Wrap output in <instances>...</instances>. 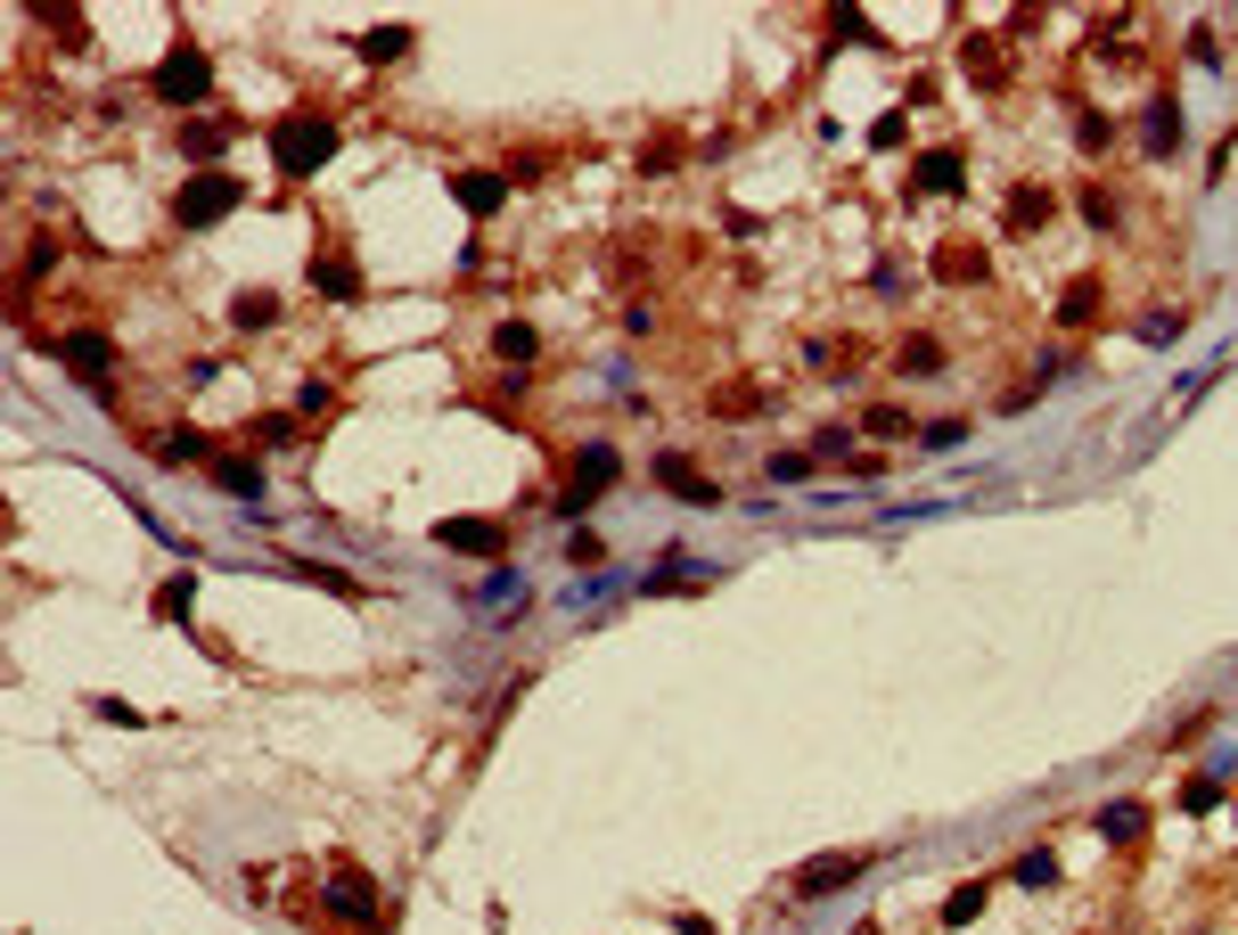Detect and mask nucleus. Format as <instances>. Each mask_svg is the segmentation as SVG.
<instances>
[{"instance_id": "2", "label": "nucleus", "mask_w": 1238, "mask_h": 935, "mask_svg": "<svg viewBox=\"0 0 1238 935\" xmlns=\"http://www.w3.org/2000/svg\"><path fill=\"white\" fill-rule=\"evenodd\" d=\"M205 91H214V58H205V50H189V41H181V50H173V58L156 67V99H173V108H197Z\"/></svg>"}, {"instance_id": "12", "label": "nucleus", "mask_w": 1238, "mask_h": 935, "mask_svg": "<svg viewBox=\"0 0 1238 935\" xmlns=\"http://www.w3.org/2000/svg\"><path fill=\"white\" fill-rule=\"evenodd\" d=\"M1051 214H1058L1051 190H1034V181H1025V190H1009V231H1042Z\"/></svg>"}, {"instance_id": "30", "label": "nucleus", "mask_w": 1238, "mask_h": 935, "mask_svg": "<svg viewBox=\"0 0 1238 935\" xmlns=\"http://www.w3.org/2000/svg\"><path fill=\"white\" fill-rule=\"evenodd\" d=\"M296 410H304V419H328V410H337V394H328V386H304Z\"/></svg>"}, {"instance_id": "27", "label": "nucleus", "mask_w": 1238, "mask_h": 935, "mask_svg": "<svg viewBox=\"0 0 1238 935\" xmlns=\"http://www.w3.org/2000/svg\"><path fill=\"white\" fill-rule=\"evenodd\" d=\"M599 550H607V542H599L591 526H575V533H566V558H575V567H599Z\"/></svg>"}, {"instance_id": "31", "label": "nucleus", "mask_w": 1238, "mask_h": 935, "mask_svg": "<svg viewBox=\"0 0 1238 935\" xmlns=\"http://www.w3.org/2000/svg\"><path fill=\"white\" fill-rule=\"evenodd\" d=\"M1083 222H1099V231H1107V222H1116V197H1107V190H1083Z\"/></svg>"}, {"instance_id": "20", "label": "nucleus", "mask_w": 1238, "mask_h": 935, "mask_svg": "<svg viewBox=\"0 0 1238 935\" xmlns=\"http://www.w3.org/2000/svg\"><path fill=\"white\" fill-rule=\"evenodd\" d=\"M919 190H960V156H952V149L919 156Z\"/></svg>"}, {"instance_id": "8", "label": "nucleus", "mask_w": 1238, "mask_h": 935, "mask_svg": "<svg viewBox=\"0 0 1238 935\" xmlns=\"http://www.w3.org/2000/svg\"><path fill=\"white\" fill-rule=\"evenodd\" d=\"M58 362H67L82 386H108V369H115V362H108V337H91V328H82V337H58Z\"/></svg>"}, {"instance_id": "9", "label": "nucleus", "mask_w": 1238, "mask_h": 935, "mask_svg": "<svg viewBox=\"0 0 1238 935\" xmlns=\"http://www.w3.org/2000/svg\"><path fill=\"white\" fill-rule=\"evenodd\" d=\"M853 878H862V854H821V862H804L795 895H836V886H853Z\"/></svg>"}, {"instance_id": "19", "label": "nucleus", "mask_w": 1238, "mask_h": 935, "mask_svg": "<svg viewBox=\"0 0 1238 935\" xmlns=\"http://www.w3.org/2000/svg\"><path fill=\"white\" fill-rule=\"evenodd\" d=\"M214 485H222V492H239V501H255V492H263V476H255V460H214Z\"/></svg>"}, {"instance_id": "32", "label": "nucleus", "mask_w": 1238, "mask_h": 935, "mask_svg": "<svg viewBox=\"0 0 1238 935\" xmlns=\"http://www.w3.org/2000/svg\"><path fill=\"white\" fill-rule=\"evenodd\" d=\"M230 312H239V328H263V321H271V296H239Z\"/></svg>"}, {"instance_id": "33", "label": "nucleus", "mask_w": 1238, "mask_h": 935, "mask_svg": "<svg viewBox=\"0 0 1238 935\" xmlns=\"http://www.w3.org/2000/svg\"><path fill=\"white\" fill-rule=\"evenodd\" d=\"M1181 804H1189V813H1214V804H1222V787H1214V780H1189Z\"/></svg>"}, {"instance_id": "34", "label": "nucleus", "mask_w": 1238, "mask_h": 935, "mask_svg": "<svg viewBox=\"0 0 1238 935\" xmlns=\"http://www.w3.org/2000/svg\"><path fill=\"white\" fill-rule=\"evenodd\" d=\"M362 50H369V58H403V50H410V33H369Z\"/></svg>"}, {"instance_id": "28", "label": "nucleus", "mask_w": 1238, "mask_h": 935, "mask_svg": "<svg viewBox=\"0 0 1238 935\" xmlns=\"http://www.w3.org/2000/svg\"><path fill=\"white\" fill-rule=\"evenodd\" d=\"M763 476H780V485H804L812 460H804V451H771V468H763Z\"/></svg>"}, {"instance_id": "6", "label": "nucleus", "mask_w": 1238, "mask_h": 935, "mask_svg": "<svg viewBox=\"0 0 1238 935\" xmlns=\"http://www.w3.org/2000/svg\"><path fill=\"white\" fill-rule=\"evenodd\" d=\"M328 903L353 919V935H377V895H369L362 870H337V878H328Z\"/></svg>"}, {"instance_id": "16", "label": "nucleus", "mask_w": 1238, "mask_h": 935, "mask_svg": "<svg viewBox=\"0 0 1238 935\" xmlns=\"http://www.w3.org/2000/svg\"><path fill=\"white\" fill-rule=\"evenodd\" d=\"M1058 321H1066V328L1099 321V280H1075V287H1066V296H1058Z\"/></svg>"}, {"instance_id": "3", "label": "nucleus", "mask_w": 1238, "mask_h": 935, "mask_svg": "<svg viewBox=\"0 0 1238 935\" xmlns=\"http://www.w3.org/2000/svg\"><path fill=\"white\" fill-rule=\"evenodd\" d=\"M239 197H246V190H239V173H197V181H189V190L173 197V214H181V222H197V231H205V222H222V214H230Z\"/></svg>"}, {"instance_id": "4", "label": "nucleus", "mask_w": 1238, "mask_h": 935, "mask_svg": "<svg viewBox=\"0 0 1238 935\" xmlns=\"http://www.w3.org/2000/svg\"><path fill=\"white\" fill-rule=\"evenodd\" d=\"M435 542L459 550V558H500V550H509V533H500L493 517H444V526H435Z\"/></svg>"}, {"instance_id": "29", "label": "nucleus", "mask_w": 1238, "mask_h": 935, "mask_svg": "<svg viewBox=\"0 0 1238 935\" xmlns=\"http://www.w3.org/2000/svg\"><path fill=\"white\" fill-rule=\"evenodd\" d=\"M189 599H197L189 583H164V591H156V616H173V623H181V616H189Z\"/></svg>"}, {"instance_id": "13", "label": "nucleus", "mask_w": 1238, "mask_h": 935, "mask_svg": "<svg viewBox=\"0 0 1238 935\" xmlns=\"http://www.w3.org/2000/svg\"><path fill=\"white\" fill-rule=\"evenodd\" d=\"M657 476H664V492H673V501H689V509H706V501H713V485H706V476L689 468V460H657Z\"/></svg>"}, {"instance_id": "17", "label": "nucleus", "mask_w": 1238, "mask_h": 935, "mask_svg": "<svg viewBox=\"0 0 1238 935\" xmlns=\"http://www.w3.org/2000/svg\"><path fill=\"white\" fill-rule=\"evenodd\" d=\"M534 345H541V337H534L526 321H500V328H493V353H500V362H534Z\"/></svg>"}, {"instance_id": "22", "label": "nucleus", "mask_w": 1238, "mask_h": 935, "mask_svg": "<svg viewBox=\"0 0 1238 935\" xmlns=\"http://www.w3.org/2000/svg\"><path fill=\"white\" fill-rule=\"evenodd\" d=\"M214 149H222L214 123H189V132H181V156H189V164H214Z\"/></svg>"}, {"instance_id": "25", "label": "nucleus", "mask_w": 1238, "mask_h": 935, "mask_svg": "<svg viewBox=\"0 0 1238 935\" xmlns=\"http://www.w3.org/2000/svg\"><path fill=\"white\" fill-rule=\"evenodd\" d=\"M1051 878H1058V854H1051V845H1042V854H1025V862H1017V886H1051Z\"/></svg>"}, {"instance_id": "10", "label": "nucleus", "mask_w": 1238, "mask_h": 935, "mask_svg": "<svg viewBox=\"0 0 1238 935\" xmlns=\"http://www.w3.org/2000/svg\"><path fill=\"white\" fill-rule=\"evenodd\" d=\"M451 197L468 205V214H500V197H509V181H500V173H459V181H451Z\"/></svg>"}, {"instance_id": "21", "label": "nucleus", "mask_w": 1238, "mask_h": 935, "mask_svg": "<svg viewBox=\"0 0 1238 935\" xmlns=\"http://www.w3.org/2000/svg\"><path fill=\"white\" fill-rule=\"evenodd\" d=\"M968 919H984V886H952L943 895V927H968Z\"/></svg>"}, {"instance_id": "24", "label": "nucleus", "mask_w": 1238, "mask_h": 935, "mask_svg": "<svg viewBox=\"0 0 1238 935\" xmlns=\"http://www.w3.org/2000/svg\"><path fill=\"white\" fill-rule=\"evenodd\" d=\"M713 403H722V419H754V403H763V386H722Z\"/></svg>"}, {"instance_id": "11", "label": "nucleus", "mask_w": 1238, "mask_h": 935, "mask_svg": "<svg viewBox=\"0 0 1238 935\" xmlns=\"http://www.w3.org/2000/svg\"><path fill=\"white\" fill-rule=\"evenodd\" d=\"M1099 837H1107V845H1140V837H1148V813H1140L1132 796H1124V804H1099Z\"/></svg>"}, {"instance_id": "1", "label": "nucleus", "mask_w": 1238, "mask_h": 935, "mask_svg": "<svg viewBox=\"0 0 1238 935\" xmlns=\"http://www.w3.org/2000/svg\"><path fill=\"white\" fill-rule=\"evenodd\" d=\"M271 156H280V173H287V181L321 173V164L337 156V123H321V115H287L280 132H271Z\"/></svg>"}, {"instance_id": "5", "label": "nucleus", "mask_w": 1238, "mask_h": 935, "mask_svg": "<svg viewBox=\"0 0 1238 935\" xmlns=\"http://www.w3.org/2000/svg\"><path fill=\"white\" fill-rule=\"evenodd\" d=\"M607 485H616V451H607V444H591V451L575 460V485L558 492V509H582V501H599Z\"/></svg>"}, {"instance_id": "7", "label": "nucleus", "mask_w": 1238, "mask_h": 935, "mask_svg": "<svg viewBox=\"0 0 1238 935\" xmlns=\"http://www.w3.org/2000/svg\"><path fill=\"white\" fill-rule=\"evenodd\" d=\"M927 272H935L943 287H976V280H984V246H976V238H943Z\"/></svg>"}, {"instance_id": "18", "label": "nucleus", "mask_w": 1238, "mask_h": 935, "mask_svg": "<svg viewBox=\"0 0 1238 935\" xmlns=\"http://www.w3.org/2000/svg\"><path fill=\"white\" fill-rule=\"evenodd\" d=\"M894 362L911 369V378H935V369H943V345H935V337H902V353H894Z\"/></svg>"}, {"instance_id": "14", "label": "nucleus", "mask_w": 1238, "mask_h": 935, "mask_svg": "<svg viewBox=\"0 0 1238 935\" xmlns=\"http://www.w3.org/2000/svg\"><path fill=\"white\" fill-rule=\"evenodd\" d=\"M1173 149H1181V108L1157 99V108H1148V156H1173Z\"/></svg>"}, {"instance_id": "15", "label": "nucleus", "mask_w": 1238, "mask_h": 935, "mask_svg": "<svg viewBox=\"0 0 1238 935\" xmlns=\"http://www.w3.org/2000/svg\"><path fill=\"white\" fill-rule=\"evenodd\" d=\"M312 287H321V296H337V304H353V296H362V280H353V263H345V255L312 263Z\"/></svg>"}, {"instance_id": "26", "label": "nucleus", "mask_w": 1238, "mask_h": 935, "mask_svg": "<svg viewBox=\"0 0 1238 935\" xmlns=\"http://www.w3.org/2000/svg\"><path fill=\"white\" fill-rule=\"evenodd\" d=\"M1075 140H1083V156H1099L1107 140H1116V123H1107V115H1083V123H1075Z\"/></svg>"}, {"instance_id": "23", "label": "nucleus", "mask_w": 1238, "mask_h": 935, "mask_svg": "<svg viewBox=\"0 0 1238 935\" xmlns=\"http://www.w3.org/2000/svg\"><path fill=\"white\" fill-rule=\"evenodd\" d=\"M862 427L877 435V444H894V435H911V419H902L894 403H870V419H862Z\"/></svg>"}]
</instances>
